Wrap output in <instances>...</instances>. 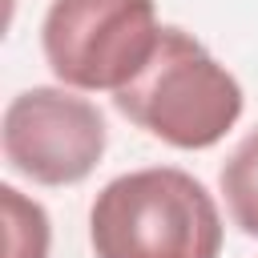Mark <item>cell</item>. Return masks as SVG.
Instances as JSON below:
<instances>
[{"label": "cell", "instance_id": "5", "mask_svg": "<svg viewBox=\"0 0 258 258\" xmlns=\"http://www.w3.org/2000/svg\"><path fill=\"white\" fill-rule=\"evenodd\" d=\"M226 210L234 218V226L250 238H258V129H250L234 153L226 157L222 173H218Z\"/></svg>", "mask_w": 258, "mask_h": 258}, {"label": "cell", "instance_id": "1", "mask_svg": "<svg viewBox=\"0 0 258 258\" xmlns=\"http://www.w3.org/2000/svg\"><path fill=\"white\" fill-rule=\"evenodd\" d=\"M121 117L173 149H210L242 117L238 77L185 28L161 24L141 73L113 93Z\"/></svg>", "mask_w": 258, "mask_h": 258}, {"label": "cell", "instance_id": "4", "mask_svg": "<svg viewBox=\"0 0 258 258\" xmlns=\"http://www.w3.org/2000/svg\"><path fill=\"white\" fill-rule=\"evenodd\" d=\"M0 145L4 161L20 177L36 185H77L105 157L109 129L89 97L36 85L8 101Z\"/></svg>", "mask_w": 258, "mask_h": 258}, {"label": "cell", "instance_id": "2", "mask_svg": "<svg viewBox=\"0 0 258 258\" xmlns=\"http://www.w3.org/2000/svg\"><path fill=\"white\" fill-rule=\"evenodd\" d=\"M89 242L97 258H218L222 214L194 173L145 165L93 198Z\"/></svg>", "mask_w": 258, "mask_h": 258}, {"label": "cell", "instance_id": "6", "mask_svg": "<svg viewBox=\"0 0 258 258\" xmlns=\"http://www.w3.org/2000/svg\"><path fill=\"white\" fill-rule=\"evenodd\" d=\"M4 210V258H48V214L40 202L24 198L16 185H0Z\"/></svg>", "mask_w": 258, "mask_h": 258}, {"label": "cell", "instance_id": "3", "mask_svg": "<svg viewBox=\"0 0 258 258\" xmlns=\"http://www.w3.org/2000/svg\"><path fill=\"white\" fill-rule=\"evenodd\" d=\"M153 0H52L40 48L52 77L77 93H117L157 48Z\"/></svg>", "mask_w": 258, "mask_h": 258}]
</instances>
